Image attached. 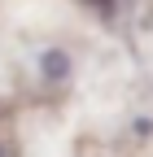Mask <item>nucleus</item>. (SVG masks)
Listing matches in <instances>:
<instances>
[{
  "instance_id": "2",
  "label": "nucleus",
  "mask_w": 153,
  "mask_h": 157,
  "mask_svg": "<svg viewBox=\"0 0 153 157\" xmlns=\"http://www.w3.org/2000/svg\"><path fill=\"white\" fill-rule=\"evenodd\" d=\"M92 5H96V0H92ZM101 5H109V0H101Z\"/></svg>"
},
{
  "instance_id": "1",
  "label": "nucleus",
  "mask_w": 153,
  "mask_h": 157,
  "mask_svg": "<svg viewBox=\"0 0 153 157\" xmlns=\"http://www.w3.org/2000/svg\"><path fill=\"white\" fill-rule=\"evenodd\" d=\"M40 66H44V78H66V74H70V57L53 48V52H44Z\"/></svg>"
}]
</instances>
